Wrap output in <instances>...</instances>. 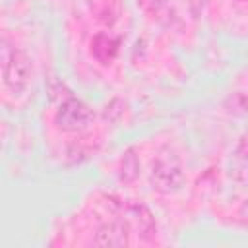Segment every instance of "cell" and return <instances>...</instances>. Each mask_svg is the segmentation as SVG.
Listing matches in <instances>:
<instances>
[{
	"label": "cell",
	"instance_id": "6da1fadb",
	"mask_svg": "<svg viewBox=\"0 0 248 248\" xmlns=\"http://www.w3.org/2000/svg\"><path fill=\"white\" fill-rule=\"evenodd\" d=\"M33 76V68H31V60L29 56L4 43L2 46V81L4 87L12 93V95H21Z\"/></svg>",
	"mask_w": 248,
	"mask_h": 248
},
{
	"label": "cell",
	"instance_id": "7a4b0ae2",
	"mask_svg": "<svg viewBox=\"0 0 248 248\" xmlns=\"http://www.w3.org/2000/svg\"><path fill=\"white\" fill-rule=\"evenodd\" d=\"M93 118H95L93 110L83 101H79V99H76L72 95H68L60 103V107H58V110L54 114L56 126L62 128V130H66V132L85 130L93 122Z\"/></svg>",
	"mask_w": 248,
	"mask_h": 248
},
{
	"label": "cell",
	"instance_id": "3957f363",
	"mask_svg": "<svg viewBox=\"0 0 248 248\" xmlns=\"http://www.w3.org/2000/svg\"><path fill=\"white\" fill-rule=\"evenodd\" d=\"M182 182H184V176L174 157H161L153 163L151 186L155 190L170 194V192H176L182 186Z\"/></svg>",
	"mask_w": 248,
	"mask_h": 248
},
{
	"label": "cell",
	"instance_id": "277c9868",
	"mask_svg": "<svg viewBox=\"0 0 248 248\" xmlns=\"http://www.w3.org/2000/svg\"><path fill=\"white\" fill-rule=\"evenodd\" d=\"M118 52V41L110 35L99 33L91 39V56L101 64H110Z\"/></svg>",
	"mask_w": 248,
	"mask_h": 248
},
{
	"label": "cell",
	"instance_id": "5b68a950",
	"mask_svg": "<svg viewBox=\"0 0 248 248\" xmlns=\"http://www.w3.org/2000/svg\"><path fill=\"white\" fill-rule=\"evenodd\" d=\"M97 246H122L128 244V232H126V225L122 223H108L103 225L97 231V236L93 240Z\"/></svg>",
	"mask_w": 248,
	"mask_h": 248
},
{
	"label": "cell",
	"instance_id": "8992f818",
	"mask_svg": "<svg viewBox=\"0 0 248 248\" xmlns=\"http://www.w3.org/2000/svg\"><path fill=\"white\" fill-rule=\"evenodd\" d=\"M128 213L132 215L138 231L143 234V236H151L155 232V223H153V217L149 213V209L143 205V203H130L128 205Z\"/></svg>",
	"mask_w": 248,
	"mask_h": 248
},
{
	"label": "cell",
	"instance_id": "52a82bcc",
	"mask_svg": "<svg viewBox=\"0 0 248 248\" xmlns=\"http://www.w3.org/2000/svg\"><path fill=\"white\" fill-rule=\"evenodd\" d=\"M138 174V161L132 151H128L122 159V180H134Z\"/></svg>",
	"mask_w": 248,
	"mask_h": 248
}]
</instances>
